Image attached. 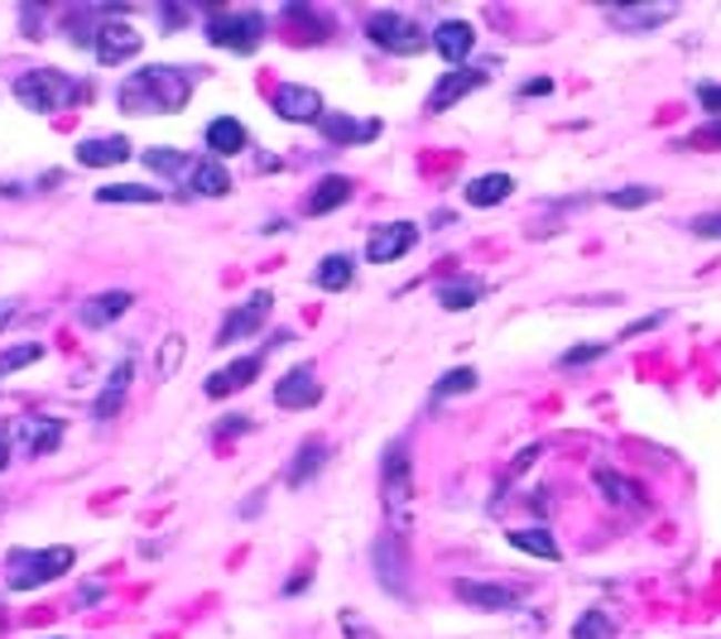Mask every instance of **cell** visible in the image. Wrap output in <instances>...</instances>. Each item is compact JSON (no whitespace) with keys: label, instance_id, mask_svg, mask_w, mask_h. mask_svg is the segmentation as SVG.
Masks as SVG:
<instances>
[{"label":"cell","instance_id":"obj_36","mask_svg":"<svg viewBox=\"0 0 721 639\" xmlns=\"http://www.w3.org/2000/svg\"><path fill=\"white\" fill-rule=\"evenodd\" d=\"M654 197H659V187H649V183H626V187H616V193H601V202H606V207H616V212L649 207Z\"/></svg>","mask_w":721,"mask_h":639},{"label":"cell","instance_id":"obj_11","mask_svg":"<svg viewBox=\"0 0 721 639\" xmlns=\"http://www.w3.org/2000/svg\"><path fill=\"white\" fill-rule=\"evenodd\" d=\"M591 486H597V496L611 505V510H620V515H649L644 486L630 481V476H620L616 467H606V462H597V467H591Z\"/></svg>","mask_w":721,"mask_h":639},{"label":"cell","instance_id":"obj_23","mask_svg":"<svg viewBox=\"0 0 721 639\" xmlns=\"http://www.w3.org/2000/svg\"><path fill=\"white\" fill-rule=\"evenodd\" d=\"M352 179H346V173H323V179L313 183V193L303 197V212L308 216H327V212H337V207H346V202H352Z\"/></svg>","mask_w":721,"mask_h":639},{"label":"cell","instance_id":"obj_9","mask_svg":"<svg viewBox=\"0 0 721 639\" xmlns=\"http://www.w3.org/2000/svg\"><path fill=\"white\" fill-rule=\"evenodd\" d=\"M370 568L380 577V587L389 597H409V539H399V534H380V539L370 544Z\"/></svg>","mask_w":721,"mask_h":639},{"label":"cell","instance_id":"obj_27","mask_svg":"<svg viewBox=\"0 0 721 639\" xmlns=\"http://www.w3.org/2000/svg\"><path fill=\"white\" fill-rule=\"evenodd\" d=\"M130 159V140L125 135H92L78 144V164L82 169H106V164H121Z\"/></svg>","mask_w":721,"mask_h":639},{"label":"cell","instance_id":"obj_43","mask_svg":"<svg viewBox=\"0 0 721 639\" xmlns=\"http://www.w3.org/2000/svg\"><path fill=\"white\" fill-rule=\"evenodd\" d=\"M692 97H698V106L707 111V121L721 115V82H698V87H692Z\"/></svg>","mask_w":721,"mask_h":639},{"label":"cell","instance_id":"obj_31","mask_svg":"<svg viewBox=\"0 0 721 639\" xmlns=\"http://www.w3.org/2000/svg\"><path fill=\"white\" fill-rule=\"evenodd\" d=\"M187 193L197 197H226L231 193V173L222 159H197L193 173H187Z\"/></svg>","mask_w":721,"mask_h":639},{"label":"cell","instance_id":"obj_52","mask_svg":"<svg viewBox=\"0 0 721 639\" xmlns=\"http://www.w3.org/2000/svg\"><path fill=\"white\" fill-rule=\"evenodd\" d=\"M428 226H457V212H447V207H438L428 216Z\"/></svg>","mask_w":721,"mask_h":639},{"label":"cell","instance_id":"obj_24","mask_svg":"<svg viewBox=\"0 0 721 639\" xmlns=\"http://www.w3.org/2000/svg\"><path fill=\"white\" fill-rule=\"evenodd\" d=\"M135 303V294L130 288H106V294H92L78 308V323L82 327H106V323H115V317H125V308Z\"/></svg>","mask_w":721,"mask_h":639},{"label":"cell","instance_id":"obj_49","mask_svg":"<svg viewBox=\"0 0 721 639\" xmlns=\"http://www.w3.org/2000/svg\"><path fill=\"white\" fill-rule=\"evenodd\" d=\"M308 582H313V572H294L284 582V597H298V591H308Z\"/></svg>","mask_w":721,"mask_h":639},{"label":"cell","instance_id":"obj_19","mask_svg":"<svg viewBox=\"0 0 721 639\" xmlns=\"http://www.w3.org/2000/svg\"><path fill=\"white\" fill-rule=\"evenodd\" d=\"M125 14H115V20H106L97 29V39H92V53H97V63H106V68H115V63H130V58L140 53V34L130 24H121Z\"/></svg>","mask_w":721,"mask_h":639},{"label":"cell","instance_id":"obj_54","mask_svg":"<svg viewBox=\"0 0 721 639\" xmlns=\"http://www.w3.org/2000/svg\"><path fill=\"white\" fill-rule=\"evenodd\" d=\"M10 467V443H6V433H0V471Z\"/></svg>","mask_w":721,"mask_h":639},{"label":"cell","instance_id":"obj_14","mask_svg":"<svg viewBox=\"0 0 721 639\" xmlns=\"http://www.w3.org/2000/svg\"><path fill=\"white\" fill-rule=\"evenodd\" d=\"M418 236H424V226H414V222H385V226H375L370 241H366V260H370V265H395V260H404V255L414 251Z\"/></svg>","mask_w":721,"mask_h":639},{"label":"cell","instance_id":"obj_17","mask_svg":"<svg viewBox=\"0 0 721 639\" xmlns=\"http://www.w3.org/2000/svg\"><path fill=\"white\" fill-rule=\"evenodd\" d=\"M274 404H280V409H317V404H323V381H317V371L308 361L284 371V381L274 385Z\"/></svg>","mask_w":721,"mask_h":639},{"label":"cell","instance_id":"obj_28","mask_svg":"<svg viewBox=\"0 0 721 639\" xmlns=\"http://www.w3.org/2000/svg\"><path fill=\"white\" fill-rule=\"evenodd\" d=\"M130 375H135V356H121V361H115V371H111V381H106V389H101V399L92 404V414L101 418V424L121 414L125 389H130Z\"/></svg>","mask_w":721,"mask_h":639},{"label":"cell","instance_id":"obj_1","mask_svg":"<svg viewBox=\"0 0 721 639\" xmlns=\"http://www.w3.org/2000/svg\"><path fill=\"white\" fill-rule=\"evenodd\" d=\"M125 115H173L193 101V72L187 68H169V63H150L135 78L121 82L115 92Z\"/></svg>","mask_w":721,"mask_h":639},{"label":"cell","instance_id":"obj_29","mask_svg":"<svg viewBox=\"0 0 721 639\" xmlns=\"http://www.w3.org/2000/svg\"><path fill=\"white\" fill-rule=\"evenodd\" d=\"M313 284L323 288V294H342V288H352L356 284V260L346 251L323 255V260H317V270H313Z\"/></svg>","mask_w":721,"mask_h":639},{"label":"cell","instance_id":"obj_37","mask_svg":"<svg viewBox=\"0 0 721 639\" xmlns=\"http://www.w3.org/2000/svg\"><path fill=\"white\" fill-rule=\"evenodd\" d=\"M572 639H616V616H606V611H582L572 620Z\"/></svg>","mask_w":721,"mask_h":639},{"label":"cell","instance_id":"obj_15","mask_svg":"<svg viewBox=\"0 0 721 639\" xmlns=\"http://www.w3.org/2000/svg\"><path fill=\"white\" fill-rule=\"evenodd\" d=\"M428 49L438 53L447 68H467V58L476 53V29L467 20H438L428 29Z\"/></svg>","mask_w":721,"mask_h":639},{"label":"cell","instance_id":"obj_5","mask_svg":"<svg viewBox=\"0 0 721 639\" xmlns=\"http://www.w3.org/2000/svg\"><path fill=\"white\" fill-rule=\"evenodd\" d=\"M366 39L375 49L395 53V58H414V53L428 49V29L404 10H370L366 14Z\"/></svg>","mask_w":721,"mask_h":639},{"label":"cell","instance_id":"obj_20","mask_svg":"<svg viewBox=\"0 0 721 639\" xmlns=\"http://www.w3.org/2000/svg\"><path fill=\"white\" fill-rule=\"evenodd\" d=\"M327 462H332V447H327L323 438H303V443H298V453L288 457V467H284V486H288V490L313 486L317 476L327 471Z\"/></svg>","mask_w":721,"mask_h":639},{"label":"cell","instance_id":"obj_38","mask_svg":"<svg viewBox=\"0 0 721 639\" xmlns=\"http://www.w3.org/2000/svg\"><path fill=\"white\" fill-rule=\"evenodd\" d=\"M39 356H43L39 342H20V346H10V352H0V381H6L10 371H20V366H34Z\"/></svg>","mask_w":721,"mask_h":639},{"label":"cell","instance_id":"obj_41","mask_svg":"<svg viewBox=\"0 0 721 639\" xmlns=\"http://www.w3.org/2000/svg\"><path fill=\"white\" fill-rule=\"evenodd\" d=\"M663 323H669V308H654V313H644V317H634V323L620 327V342H626V337H644V332H654Z\"/></svg>","mask_w":721,"mask_h":639},{"label":"cell","instance_id":"obj_16","mask_svg":"<svg viewBox=\"0 0 721 639\" xmlns=\"http://www.w3.org/2000/svg\"><path fill=\"white\" fill-rule=\"evenodd\" d=\"M669 20H678L673 0H659V6L640 0V6H611V10H606V24L620 29V34H649V29H659Z\"/></svg>","mask_w":721,"mask_h":639},{"label":"cell","instance_id":"obj_42","mask_svg":"<svg viewBox=\"0 0 721 639\" xmlns=\"http://www.w3.org/2000/svg\"><path fill=\"white\" fill-rule=\"evenodd\" d=\"M688 231H692V236H698V241H721V207H717V212H702V216H692V222H688Z\"/></svg>","mask_w":721,"mask_h":639},{"label":"cell","instance_id":"obj_13","mask_svg":"<svg viewBox=\"0 0 721 639\" xmlns=\"http://www.w3.org/2000/svg\"><path fill=\"white\" fill-rule=\"evenodd\" d=\"M270 308H274V294H270V288H260V294H251L245 303H236V308L226 313V323L216 327V346H236V342H245V337H255V332L265 327Z\"/></svg>","mask_w":721,"mask_h":639},{"label":"cell","instance_id":"obj_8","mask_svg":"<svg viewBox=\"0 0 721 639\" xmlns=\"http://www.w3.org/2000/svg\"><path fill=\"white\" fill-rule=\"evenodd\" d=\"M265 29L270 20L260 10H222L207 20V39L226 53H255L265 43Z\"/></svg>","mask_w":721,"mask_h":639},{"label":"cell","instance_id":"obj_40","mask_svg":"<svg viewBox=\"0 0 721 639\" xmlns=\"http://www.w3.org/2000/svg\"><path fill=\"white\" fill-rule=\"evenodd\" d=\"M539 453H544V447H539V443H529V447H519V453H515V462H510V471H505V476H500V490H510V486L519 481V476H525V471L534 467V462H539ZM500 490H496V496H500Z\"/></svg>","mask_w":721,"mask_h":639},{"label":"cell","instance_id":"obj_55","mask_svg":"<svg viewBox=\"0 0 721 639\" xmlns=\"http://www.w3.org/2000/svg\"><path fill=\"white\" fill-rule=\"evenodd\" d=\"M0 515H6V505H0Z\"/></svg>","mask_w":721,"mask_h":639},{"label":"cell","instance_id":"obj_30","mask_svg":"<svg viewBox=\"0 0 721 639\" xmlns=\"http://www.w3.org/2000/svg\"><path fill=\"white\" fill-rule=\"evenodd\" d=\"M461 193H467V207H500L515 193V179L510 173H476Z\"/></svg>","mask_w":721,"mask_h":639},{"label":"cell","instance_id":"obj_44","mask_svg":"<svg viewBox=\"0 0 721 639\" xmlns=\"http://www.w3.org/2000/svg\"><path fill=\"white\" fill-rule=\"evenodd\" d=\"M515 97H519V101H529V97H554V78H534V82H519V87H515Z\"/></svg>","mask_w":721,"mask_h":639},{"label":"cell","instance_id":"obj_6","mask_svg":"<svg viewBox=\"0 0 721 639\" xmlns=\"http://www.w3.org/2000/svg\"><path fill=\"white\" fill-rule=\"evenodd\" d=\"M490 72H500V58H481V63H467V68H447L438 82H433V92L424 101L428 115H443L453 111L457 101H467L471 92H481V87L490 82Z\"/></svg>","mask_w":721,"mask_h":639},{"label":"cell","instance_id":"obj_25","mask_svg":"<svg viewBox=\"0 0 721 639\" xmlns=\"http://www.w3.org/2000/svg\"><path fill=\"white\" fill-rule=\"evenodd\" d=\"M202 144H207L216 159H226V154H241L245 144H251V135H245V125L236 115H216V121H207V130H202Z\"/></svg>","mask_w":721,"mask_h":639},{"label":"cell","instance_id":"obj_26","mask_svg":"<svg viewBox=\"0 0 721 639\" xmlns=\"http://www.w3.org/2000/svg\"><path fill=\"white\" fill-rule=\"evenodd\" d=\"M476 385H481V371H476V366H453V371H443L438 381H433V389H428V409H443L447 399L471 395Z\"/></svg>","mask_w":721,"mask_h":639},{"label":"cell","instance_id":"obj_46","mask_svg":"<svg viewBox=\"0 0 721 639\" xmlns=\"http://www.w3.org/2000/svg\"><path fill=\"white\" fill-rule=\"evenodd\" d=\"M692 144H721V115H712V121H702V130L692 135Z\"/></svg>","mask_w":721,"mask_h":639},{"label":"cell","instance_id":"obj_35","mask_svg":"<svg viewBox=\"0 0 721 639\" xmlns=\"http://www.w3.org/2000/svg\"><path fill=\"white\" fill-rule=\"evenodd\" d=\"M606 356H611V342H577L554 361V366L558 371H587V366H597V361H606Z\"/></svg>","mask_w":721,"mask_h":639},{"label":"cell","instance_id":"obj_45","mask_svg":"<svg viewBox=\"0 0 721 639\" xmlns=\"http://www.w3.org/2000/svg\"><path fill=\"white\" fill-rule=\"evenodd\" d=\"M251 428H255V424H251L245 414H226V418H222V428H216V433H222V438H245Z\"/></svg>","mask_w":721,"mask_h":639},{"label":"cell","instance_id":"obj_7","mask_svg":"<svg viewBox=\"0 0 721 639\" xmlns=\"http://www.w3.org/2000/svg\"><path fill=\"white\" fill-rule=\"evenodd\" d=\"M453 597L471 611H486V616H505V611H519L529 601V587L519 582H496V577H457Z\"/></svg>","mask_w":721,"mask_h":639},{"label":"cell","instance_id":"obj_51","mask_svg":"<svg viewBox=\"0 0 721 639\" xmlns=\"http://www.w3.org/2000/svg\"><path fill=\"white\" fill-rule=\"evenodd\" d=\"M14 317H20V303H14V298H6V303H0V332H6V327L14 323Z\"/></svg>","mask_w":721,"mask_h":639},{"label":"cell","instance_id":"obj_33","mask_svg":"<svg viewBox=\"0 0 721 639\" xmlns=\"http://www.w3.org/2000/svg\"><path fill=\"white\" fill-rule=\"evenodd\" d=\"M510 539V548L515 554H529V558H544V562H558L562 558V548H558V539L548 534L544 525H529V529H510L505 534Z\"/></svg>","mask_w":721,"mask_h":639},{"label":"cell","instance_id":"obj_12","mask_svg":"<svg viewBox=\"0 0 721 639\" xmlns=\"http://www.w3.org/2000/svg\"><path fill=\"white\" fill-rule=\"evenodd\" d=\"M270 106L288 125H317L327 115L323 92H317V87H303V82H280L274 87V97H270Z\"/></svg>","mask_w":721,"mask_h":639},{"label":"cell","instance_id":"obj_21","mask_svg":"<svg viewBox=\"0 0 721 639\" xmlns=\"http://www.w3.org/2000/svg\"><path fill=\"white\" fill-rule=\"evenodd\" d=\"M317 130H323L327 144H370V140H380L385 121H356V115H346V111H327L323 121H317Z\"/></svg>","mask_w":721,"mask_h":639},{"label":"cell","instance_id":"obj_50","mask_svg":"<svg viewBox=\"0 0 721 639\" xmlns=\"http://www.w3.org/2000/svg\"><path fill=\"white\" fill-rule=\"evenodd\" d=\"M159 20H164L169 29H179V24H187V10H173V6H159Z\"/></svg>","mask_w":721,"mask_h":639},{"label":"cell","instance_id":"obj_53","mask_svg":"<svg viewBox=\"0 0 721 639\" xmlns=\"http://www.w3.org/2000/svg\"><path fill=\"white\" fill-rule=\"evenodd\" d=\"M255 510H265V496H251V500H245V505H241V515H245V519H251Z\"/></svg>","mask_w":721,"mask_h":639},{"label":"cell","instance_id":"obj_47","mask_svg":"<svg viewBox=\"0 0 721 639\" xmlns=\"http://www.w3.org/2000/svg\"><path fill=\"white\" fill-rule=\"evenodd\" d=\"M529 500H534V510H539L544 519H548V515H554V496H548V490H544V486H534V490H529V496H525V505H529Z\"/></svg>","mask_w":721,"mask_h":639},{"label":"cell","instance_id":"obj_3","mask_svg":"<svg viewBox=\"0 0 721 639\" xmlns=\"http://www.w3.org/2000/svg\"><path fill=\"white\" fill-rule=\"evenodd\" d=\"M72 548L68 544H53V548H10L6 558V587L10 591H34V587H49L58 577H68L72 568Z\"/></svg>","mask_w":721,"mask_h":639},{"label":"cell","instance_id":"obj_10","mask_svg":"<svg viewBox=\"0 0 721 639\" xmlns=\"http://www.w3.org/2000/svg\"><path fill=\"white\" fill-rule=\"evenodd\" d=\"M6 443L20 457H49V453H58V443H63V424H58V418H49V414L14 418L10 433H6Z\"/></svg>","mask_w":721,"mask_h":639},{"label":"cell","instance_id":"obj_18","mask_svg":"<svg viewBox=\"0 0 721 639\" xmlns=\"http://www.w3.org/2000/svg\"><path fill=\"white\" fill-rule=\"evenodd\" d=\"M265 346L260 352H251V356H241V361H226L222 371H212L207 375V399H226V395H236V389H245V385H255L260 381V371H265Z\"/></svg>","mask_w":721,"mask_h":639},{"label":"cell","instance_id":"obj_34","mask_svg":"<svg viewBox=\"0 0 721 639\" xmlns=\"http://www.w3.org/2000/svg\"><path fill=\"white\" fill-rule=\"evenodd\" d=\"M144 159V164H150L154 173H164V179H187V173H193V164H197V159H187L183 150H169V144H154V150H144L140 154Z\"/></svg>","mask_w":721,"mask_h":639},{"label":"cell","instance_id":"obj_4","mask_svg":"<svg viewBox=\"0 0 721 639\" xmlns=\"http://www.w3.org/2000/svg\"><path fill=\"white\" fill-rule=\"evenodd\" d=\"M78 97H82V87L58 68H34V72H20V78H14V101L29 106L34 115H53V111L72 106Z\"/></svg>","mask_w":721,"mask_h":639},{"label":"cell","instance_id":"obj_22","mask_svg":"<svg viewBox=\"0 0 721 639\" xmlns=\"http://www.w3.org/2000/svg\"><path fill=\"white\" fill-rule=\"evenodd\" d=\"M486 294H490V284L481 280V274H453V280H438V303L447 313H471Z\"/></svg>","mask_w":721,"mask_h":639},{"label":"cell","instance_id":"obj_32","mask_svg":"<svg viewBox=\"0 0 721 639\" xmlns=\"http://www.w3.org/2000/svg\"><path fill=\"white\" fill-rule=\"evenodd\" d=\"M101 207H154V202H164V193L150 183H106L97 193Z\"/></svg>","mask_w":721,"mask_h":639},{"label":"cell","instance_id":"obj_48","mask_svg":"<svg viewBox=\"0 0 721 639\" xmlns=\"http://www.w3.org/2000/svg\"><path fill=\"white\" fill-rule=\"evenodd\" d=\"M342 630H346V639H375V635L356 620V611H342Z\"/></svg>","mask_w":721,"mask_h":639},{"label":"cell","instance_id":"obj_39","mask_svg":"<svg viewBox=\"0 0 721 639\" xmlns=\"http://www.w3.org/2000/svg\"><path fill=\"white\" fill-rule=\"evenodd\" d=\"M183 346H187V342L179 337V332H169V337L159 342V366H154V371H159V381H169V375L179 371V361H183Z\"/></svg>","mask_w":721,"mask_h":639},{"label":"cell","instance_id":"obj_2","mask_svg":"<svg viewBox=\"0 0 721 639\" xmlns=\"http://www.w3.org/2000/svg\"><path fill=\"white\" fill-rule=\"evenodd\" d=\"M380 496H385V525L389 534H409L414 529V515H409V500H414V443L409 438H395L380 457Z\"/></svg>","mask_w":721,"mask_h":639}]
</instances>
